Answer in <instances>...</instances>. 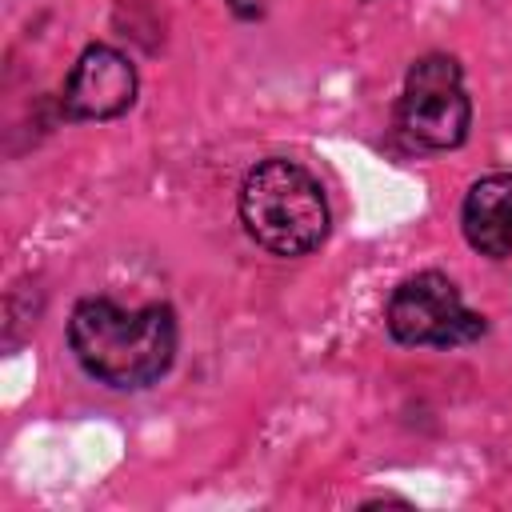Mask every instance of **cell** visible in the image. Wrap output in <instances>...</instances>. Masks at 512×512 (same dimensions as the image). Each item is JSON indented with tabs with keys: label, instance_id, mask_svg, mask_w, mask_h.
I'll list each match as a JSON object with an SVG mask.
<instances>
[{
	"label": "cell",
	"instance_id": "cell-1",
	"mask_svg": "<svg viewBox=\"0 0 512 512\" xmlns=\"http://www.w3.org/2000/svg\"><path fill=\"white\" fill-rule=\"evenodd\" d=\"M68 344L88 376L112 388H144L176 356V316L164 304L120 308L108 296H88L72 308Z\"/></svg>",
	"mask_w": 512,
	"mask_h": 512
},
{
	"label": "cell",
	"instance_id": "cell-2",
	"mask_svg": "<svg viewBox=\"0 0 512 512\" xmlns=\"http://www.w3.org/2000/svg\"><path fill=\"white\" fill-rule=\"evenodd\" d=\"M240 220L248 236L276 256H304L328 232L320 184L296 160H264L244 176Z\"/></svg>",
	"mask_w": 512,
	"mask_h": 512
},
{
	"label": "cell",
	"instance_id": "cell-3",
	"mask_svg": "<svg viewBox=\"0 0 512 512\" xmlns=\"http://www.w3.org/2000/svg\"><path fill=\"white\" fill-rule=\"evenodd\" d=\"M396 124L416 148H432V152L456 148L468 136L472 104L464 92L460 64L452 56H420L408 68Z\"/></svg>",
	"mask_w": 512,
	"mask_h": 512
},
{
	"label": "cell",
	"instance_id": "cell-4",
	"mask_svg": "<svg viewBox=\"0 0 512 512\" xmlns=\"http://www.w3.org/2000/svg\"><path fill=\"white\" fill-rule=\"evenodd\" d=\"M388 332L400 344L456 348L484 332V320L464 308L456 284L440 272H420L404 280L388 300Z\"/></svg>",
	"mask_w": 512,
	"mask_h": 512
},
{
	"label": "cell",
	"instance_id": "cell-5",
	"mask_svg": "<svg viewBox=\"0 0 512 512\" xmlns=\"http://www.w3.org/2000/svg\"><path fill=\"white\" fill-rule=\"evenodd\" d=\"M136 100V68L124 52L92 44L64 80V108L80 120H112Z\"/></svg>",
	"mask_w": 512,
	"mask_h": 512
},
{
	"label": "cell",
	"instance_id": "cell-6",
	"mask_svg": "<svg viewBox=\"0 0 512 512\" xmlns=\"http://www.w3.org/2000/svg\"><path fill=\"white\" fill-rule=\"evenodd\" d=\"M464 236L492 260H512V172H496L472 184L460 212Z\"/></svg>",
	"mask_w": 512,
	"mask_h": 512
}]
</instances>
